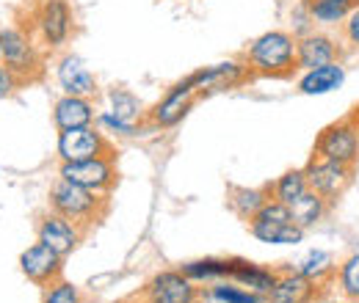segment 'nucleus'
<instances>
[{
    "label": "nucleus",
    "mask_w": 359,
    "mask_h": 303,
    "mask_svg": "<svg viewBox=\"0 0 359 303\" xmlns=\"http://www.w3.org/2000/svg\"><path fill=\"white\" fill-rule=\"evenodd\" d=\"M337 287H340V293L346 298L359 303V251L351 254L348 260L340 262V267H337Z\"/></svg>",
    "instance_id": "29"
},
{
    "label": "nucleus",
    "mask_w": 359,
    "mask_h": 303,
    "mask_svg": "<svg viewBox=\"0 0 359 303\" xmlns=\"http://www.w3.org/2000/svg\"><path fill=\"white\" fill-rule=\"evenodd\" d=\"M58 83L67 94H75V97H89L91 99L97 94V78L89 72V66L75 55H67L58 64Z\"/></svg>",
    "instance_id": "18"
},
{
    "label": "nucleus",
    "mask_w": 359,
    "mask_h": 303,
    "mask_svg": "<svg viewBox=\"0 0 359 303\" xmlns=\"http://www.w3.org/2000/svg\"><path fill=\"white\" fill-rule=\"evenodd\" d=\"M97 125L102 127V132H114V135H125V138L138 135V125H128V122L116 119L111 111H108V113H100V116H97Z\"/></svg>",
    "instance_id": "31"
},
{
    "label": "nucleus",
    "mask_w": 359,
    "mask_h": 303,
    "mask_svg": "<svg viewBox=\"0 0 359 303\" xmlns=\"http://www.w3.org/2000/svg\"><path fill=\"white\" fill-rule=\"evenodd\" d=\"M271 199L269 190H260V188H235L229 193V207L243 218V220H252L263 210V204Z\"/></svg>",
    "instance_id": "24"
},
{
    "label": "nucleus",
    "mask_w": 359,
    "mask_h": 303,
    "mask_svg": "<svg viewBox=\"0 0 359 303\" xmlns=\"http://www.w3.org/2000/svg\"><path fill=\"white\" fill-rule=\"evenodd\" d=\"M343 36H346V42L351 44V47L359 50V6L346 17V22H343Z\"/></svg>",
    "instance_id": "32"
},
{
    "label": "nucleus",
    "mask_w": 359,
    "mask_h": 303,
    "mask_svg": "<svg viewBox=\"0 0 359 303\" xmlns=\"http://www.w3.org/2000/svg\"><path fill=\"white\" fill-rule=\"evenodd\" d=\"M53 122L58 132L61 130H75V127H89L97 122L94 116V105L89 97H75V94H64L55 108H53Z\"/></svg>",
    "instance_id": "16"
},
{
    "label": "nucleus",
    "mask_w": 359,
    "mask_h": 303,
    "mask_svg": "<svg viewBox=\"0 0 359 303\" xmlns=\"http://www.w3.org/2000/svg\"><path fill=\"white\" fill-rule=\"evenodd\" d=\"M315 157H326L343 166H354L359 160V125L354 119L329 125L315 141Z\"/></svg>",
    "instance_id": "3"
},
{
    "label": "nucleus",
    "mask_w": 359,
    "mask_h": 303,
    "mask_svg": "<svg viewBox=\"0 0 359 303\" xmlns=\"http://www.w3.org/2000/svg\"><path fill=\"white\" fill-rule=\"evenodd\" d=\"M315 25H343L359 0H304Z\"/></svg>",
    "instance_id": "21"
},
{
    "label": "nucleus",
    "mask_w": 359,
    "mask_h": 303,
    "mask_svg": "<svg viewBox=\"0 0 359 303\" xmlns=\"http://www.w3.org/2000/svg\"><path fill=\"white\" fill-rule=\"evenodd\" d=\"M246 66L255 75L287 78L296 72V36L287 31H269L257 36L246 50Z\"/></svg>",
    "instance_id": "1"
},
{
    "label": "nucleus",
    "mask_w": 359,
    "mask_h": 303,
    "mask_svg": "<svg viewBox=\"0 0 359 303\" xmlns=\"http://www.w3.org/2000/svg\"><path fill=\"white\" fill-rule=\"evenodd\" d=\"M229 279L257 295H269L271 287L276 284L279 279V270L273 267H263V265H255V262H246V260H229Z\"/></svg>",
    "instance_id": "17"
},
{
    "label": "nucleus",
    "mask_w": 359,
    "mask_h": 303,
    "mask_svg": "<svg viewBox=\"0 0 359 303\" xmlns=\"http://www.w3.org/2000/svg\"><path fill=\"white\" fill-rule=\"evenodd\" d=\"M340 58V44L334 42L332 36L326 34H302L296 36V66L302 72H310L318 66H326V64H334Z\"/></svg>",
    "instance_id": "11"
},
{
    "label": "nucleus",
    "mask_w": 359,
    "mask_h": 303,
    "mask_svg": "<svg viewBox=\"0 0 359 303\" xmlns=\"http://www.w3.org/2000/svg\"><path fill=\"white\" fill-rule=\"evenodd\" d=\"M108 99H111V113H114L116 119H122V122H128V125H138V122H141L144 105H141V99H138L135 94L125 91V88H114V91L108 94Z\"/></svg>",
    "instance_id": "26"
},
{
    "label": "nucleus",
    "mask_w": 359,
    "mask_h": 303,
    "mask_svg": "<svg viewBox=\"0 0 359 303\" xmlns=\"http://www.w3.org/2000/svg\"><path fill=\"white\" fill-rule=\"evenodd\" d=\"M50 207H53V213L69 218L81 229L97 223L102 218V213H105L102 193H91L86 188H81V185H75L69 179H61V176L50 188Z\"/></svg>",
    "instance_id": "2"
},
{
    "label": "nucleus",
    "mask_w": 359,
    "mask_h": 303,
    "mask_svg": "<svg viewBox=\"0 0 359 303\" xmlns=\"http://www.w3.org/2000/svg\"><path fill=\"white\" fill-rule=\"evenodd\" d=\"M61 262H64V257L55 254L53 248H47L45 243H34L31 248L22 251V257H20V270L25 273L28 281H34V284H39V287H50L53 281L61 279V267H64Z\"/></svg>",
    "instance_id": "10"
},
{
    "label": "nucleus",
    "mask_w": 359,
    "mask_h": 303,
    "mask_svg": "<svg viewBox=\"0 0 359 303\" xmlns=\"http://www.w3.org/2000/svg\"><path fill=\"white\" fill-rule=\"evenodd\" d=\"M111 146L105 141V135L89 127H75V130H61L58 132V155L64 163H78V160H89L97 155H108Z\"/></svg>",
    "instance_id": "8"
},
{
    "label": "nucleus",
    "mask_w": 359,
    "mask_h": 303,
    "mask_svg": "<svg viewBox=\"0 0 359 303\" xmlns=\"http://www.w3.org/2000/svg\"><path fill=\"white\" fill-rule=\"evenodd\" d=\"M194 99H196V91L191 88L188 80H182V83L169 88L166 97L149 111V122H152L155 127H175L180 119L191 111Z\"/></svg>",
    "instance_id": "14"
},
{
    "label": "nucleus",
    "mask_w": 359,
    "mask_h": 303,
    "mask_svg": "<svg viewBox=\"0 0 359 303\" xmlns=\"http://www.w3.org/2000/svg\"><path fill=\"white\" fill-rule=\"evenodd\" d=\"M249 232L269 246H296L304 240V229L293 220H249Z\"/></svg>",
    "instance_id": "20"
},
{
    "label": "nucleus",
    "mask_w": 359,
    "mask_h": 303,
    "mask_svg": "<svg viewBox=\"0 0 359 303\" xmlns=\"http://www.w3.org/2000/svg\"><path fill=\"white\" fill-rule=\"evenodd\" d=\"M302 276H307V279H313L318 284H323L332 273H334V260H332V254L329 251H320V248H315V251H307L302 260H299V267H296Z\"/></svg>",
    "instance_id": "27"
},
{
    "label": "nucleus",
    "mask_w": 359,
    "mask_h": 303,
    "mask_svg": "<svg viewBox=\"0 0 359 303\" xmlns=\"http://www.w3.org/2000/svg\"><path fill=\"white\" fill-rule=\"evenodd\" d=\"M20 83V78L6 66V64H0V99H6V97H11L14 94V88Z\"/></svg>",
    "instance_id": "33"
},
{
    "label": "nucleus",
    "mask_w": 359,
    "mask_h": 303,
    "mask_svg": "<svg viewBox=\"0 0 359 303\" xmlns=\"http://www.w3.org/2000/svg\"><path fill=\"white\" fill-rule=\"evenodd\" d=\"M119 303H147V301H119Z\"/></svg>",
    "instance_id": "35"
},
{
    "label": "nucleus",
    "mask_w": 359,
    "mask_h": 303,
    "mask_svg": "<svg viewBox=\"0 0 359 303\" xmlns=\"http://www.w3.org/2000/svg\"><path fill=\"white\" fill-rule=\"evenodd\" d=\"M310 190V185H307V174L304 169H293V171H285L273 185H271V199H276V202H282V204H293L296 199H302L304 193Z\"/></svg>",
    "instance_id": "23"
},
{
    "label": "nucleus",
    "mask_w": 359,
    "mask_h": 303,
    "mask_svg": "<svg viewBox=\"0 0 359 303\" xmlns=\"http://www.w3.org/2000/svg\"><path fill=\"white\" fill-rule=\"evenodd\" d=\"M246 72H249V66H243L238 61H224V64H216V66H205V69L188 75L185 80L196 91V97H205V94H213V91H226V88L238 86L246 78Z\"/></svg>",
    "instance_id": "12"
},
{
    "label": "nucleus",
    "mask_w": 359,
    "mask_h": 303,
    "mask_svg": "<svg viewBox=\"0 0 359 303\" xmlns=\"http://www.w3.org/2000/svg\"><path fill=\"white\" fill-rule=\"evenodd\" d=\"M42 303H81V293L72 281H53L50 290L45 293V301Z\"/></svg>",
    "instance_id": "30"
},
{
    "label": "nucleus",
    "mask_w": 359,
    "mask_h": 303,
    "mask_svg": "<svg viewBox=\"0 0 359 303\" xmlns=\"http://www.w3.org/2000/svg\"><path fill=\"white\" fill-rule=\"evenodd\" d=\"M58 176L86 188L91 193H105L116 182V166H114V157L108 152V155H97V157L78 160V163H61Z\"/></svg>",
    "instance_id": "4"
},
{
    "label": "nucleus",
    "mask_w": 359,
    "mask_h": 303,
    "mask_svg": "<svg viewBox=\"0 0 359 303\" xmlns=\"http://www.w3.org/2000/svg\"><path fill=\"white\" fill-rule=\"evenodd\" d=\"M307 185L310 190H315L318 196H323L326 202H337L346 188L351 185V176H354V166H343V163H334V160H326V157H315L307 163Z\"/></svg>",
    "instance_id": "5"
},
{
    "label": "nucleus",
    "mask_w": 359,
    "mask_h": 303,
    "mask_svg": "<svg viewBox=\"0 0 359 303\" xmlns=\"http://www.w3.org/2000/svg\"><path fill=\"white\" fill-rule=\"evenodd\" d=\"M147 303H199V290L182 270H161L144 287Z\"/></svg>",
    "instance_id": "7"
},
{
    "label": "nucleus",
    "mask_w": 359,
    "mask_h": 303,
    "mask_svg": "<svg viewBox=\"0 0 359 303\" xmlns=\"http://www.w3.org/2000/svg\"><path fill=\"white\" fill-rule=\"evenodd\" d=\"M343 83H346V66L340 61H334V64L304 72L302 80H299V91L307 94V97H323V94L337 91Z\"/></svg>",
    "instance_id": "19"
},
{
    "label": "nucleus",
    "mask_w": 359,
    "mask_h": 303,
    "mask_svg": "<svg viewBox=\"0 0 359 303\" xmlns=\"http://www.w3.org/2000/svg\"><path fill=\"white\" fill-rule=\"evenodd\" d=\"M318 290H320L318 281L302 276L299 270H287V273H279L276 284L266 295V303H315Z\"/></svg>",
    "instance_id": "15"
},
{
    "label": "nucleus",
    "mask_w": 359,
    "mask_h": 303,
    "mask_svg": "<svg viewBox=\"0 0 359 303\" xmlns=\"http://www.w3.org/2000/svg\"><path fill=\"white\" fill-rule=\"evenodd\" d=\"M202 303H222V301H216V298H208V301H202Z\"/></svg>",
    "instance_id": "34"
},
{
    "label": "nucleus",
    "mask_w": 359,
    "mask_h": 303,
    "mask_svg": "<svg viewBox=\"0 0 359 303\" xmlns=\"http://www.w3.org/2000/svg\"><path fill=\"white\" fill-rule=\"evenodd\" d=\"M180 270H182L194 284H196V281H222V279H229V260L205 257V260L185 262Z\"/></svg>",
    "instance_id": "25"
},
{
    "label": "nucleus",
    "mask_w": 359,
    "mask_h": 303,
    "mask_svg": "<svg viewBox=\"0 0 359 303\" xmlns=\"http://www.w3.org/2000/svg\"><path fill=\"white\" fill-rule=\"evenodd\" d=\"M72 8L67 0H42L36 11V28L47 47H61L72 36Z\"/></svg>",
    "instance_id": "9"
},
{
    "label": "nucleus",
    "mask_w": 359,
    "mask_h": 303,
    "mask_svg": "<svg viewBox=\"0 0 359 303\" xmlns=\"http://www.w3.org/2000/svg\"><path fill=\"white\" fill-rule=\"evenodd\" d=\"M81 240H83V229L58 213H50L39 223V243H45L47 248H53L61 257H69Z\"/></svg>",
    "instance_id": "13"
},
{
    "label": "nucleus",
    "mask_w": 359,
    "mask_h": 303,
    "mask_svg": "<svg viewBox=\"0 0 359 303\" xmlns=\"http://www.w3.org/2000/svg\"><path fill=\"white\" fill-rule=\"evenodd\" d=\"M329 213V202L323 199V196H318L315 190H307L302 199H296L293 204H290V216H293V223L296 226H302L304 232L315 226L320 218Z\"/></svg>",
    "instance_id": "22"
},
{
    "label": "nucleus",
    "mask_w": 359,
    "mask_h": 303,
    "mask_svg": "<svg viewBox=\"0 0 359 303\" xmlns=\"http://www.w3.org/2000/svg\"><path fill=\"white\" fill-rule=\"evenodd\" d=\"M208 298H216L222 303H266L263 295H257L235 281H213V287L208 290Z\"/></svg>",
    "instance_id": "28"
},
{
    "label": "nucleus",
    "mask_w": 359,
    "mask_h": 303,
    "mask_svg": "<svg viewBox=\"0 0 359 303\" xmlns=\"http://www.w3.org/2000/svg\"><path fill=\"white\" fill-rule=\"evenodd\" d=\"M0 61L20 78H31L39 72V52L31 42L28 34L17 31V28H6L0 31Z\"/></svg>",
    "instance_id": "6"
}]
</instances>
